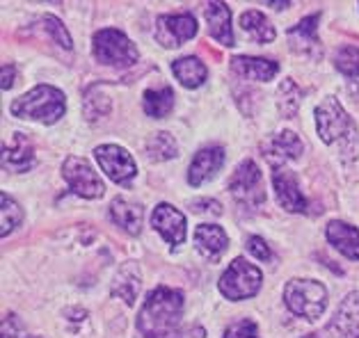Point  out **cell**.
Here are the masks:
<instances>
[{"label": "cell", "instance_id": "obj_1", "mask_svg": "<svg viewBox=\"0 0 359 338\" xmlns=\"http://www.w3.org/2000/svg\"><path fill=\"white\" fill-rule=\"evenodd\" d=\"M183 293L158 286L147 295L144 307L137 316V329L144 338H181Z\"/></svg>", "mask_w": 359, "mask_h": 338}, {"label": "cell", "instance_id": "obj_2", "mask_svg": "<svg viewBox=\"0 0 359 338\" xmlns=\"http://www.w3.org/2000/svg\"><path fill=\"white\" fill-rule=\"evenodd\" d=\"M316 128L323 142L327 146H337L341 160L346 162L357 160L359 131L353 117L344 110L337 97L323 99V103L316 108Z\"/></svg>", "mask_w": 359, "mask_h": 338}, {"label": "cell", "instance_id": "obj_3", "mask_svg": "<svg viewBox=\"0 0 359 338\" xmlns=\"http://www.w3.org/2000/svg\"><path fill=\"white\" fill-rule=\"evenodd\" d=\"M12 115L23 119H37L41 124H55L67 110V97L53 85H37L23 97L12 101Z\"/></svg>", "mask_w": 359, "mask_h": 338}, {"label": "cell", "instance_id": "obj_4", "mask_svg": "<svg viewBox=\"0 0 359 338\" xmlns=\"http://www.w3.org/2000/svg\"><path fill=\"white\" fill-rule=\"evenodd\" d=\"M284 302L291 314L316 323L327 307V290L316 279H291L284 286Z\"/></svg>", "mask_w": 359, "mask_h": 338}, {"label": "cell", "instance_id": "obj_5", "mask_svg": "<svg viewBox=\"0 0 359 338\" xmlns=\"http://www.w3.org/2000/svg\"><path fill=\"white\" fill-rule=\"evenodd\" d=\"M261 283H264V274L257 265H252L248 258H233L231 265L226 267L224 274L217 281V288L226 300H248L259 293Z\"/></svg>", "mask_w": 359, "mask_h": 338}, {"label": "cell", "instance_id": "obj_6", "mask_svg": "<svg viewBox=\"0 0 359 338\" xmlns=\"http://www.w3.org/2000/svg\"><path fill=\"white\" fill-rule=\"evenodd\" d=\"M94 57L108 66H130L137 59V48L121 30L103 28L94 34Z\"/></svg>", "mask_w": 359, "mask_h": 338}, {"label": "cell", "instance_id": "obj_7", "mask_svg": "<svg viewBox=\"0 0 359 338\" xmlns=\"http://www.w3.org/2000/svg\"><path fill=\"white\" fill-rule=\"evenodd\" d=\"M229 192L233 199L243 206L257 208L266 202V190H264V176H261L259 164L254 160H243L229 178Z\"/></svg>", "mask_w": 359, "mask_h": 338}, {"label": "cell", "instance_id": "obj_8", "mask_svg": "<svg viewBox=\"0 0 359 338\" xmlns=\"http://www.w3.org/2000/svg\"><path fill=\"white\" fill-rule=\"evenodd\" d=\"M62 176L69 190L83 199H99L106 192V185H103L101 176L96 174V169L85 158H78V155H69L65 160Z\"/></svg>", "mask_w": 359, "mask_h": 338}, {"label": "cell", "instance_id": "obj_9", "mask_svg": "<svg viewBox=\"0 0 359 338\" xmlns=\"http://www.w3.org/2000/svg\"><path fill=\"white\" fill-rule=\"evenodd\" d=\"M94 158L101 164V169L106 171L110 181H115L119 185H130V181L135 178L137 167L124 146L119 144H101L94 149Z\"/></svg>", "mask_w": 359, "mask_h": 338}, {"label": "cell", "instance_id": "obj_10", "mask_svg": "<svg viewBox=\"0 0 359 338\" xmlns=\"http://www.w3.org/2000/svg\"><path fill=\"white\" fill-rule=\"evenodd\" d=\"M197 34V19L192 14H163L156 21V39L165 48H177Z\"/></svg>", "mask_w": 359, "mask_h": 338}, {"label": "cell", "instance_id": "obj_11", "mask_svg": "<svg viewBox=\"0 0 359 338\" xmlns=\"http://www.w3.org/2000/svg\"><path fill=\"white\" fill-rule=\"evenodd\" d=\"M151 224L154 229L161 233L163 240H168L172 247L181 245L186 240V233H188V224L183 213L177 211L172 204H158L154 208V215H151Z\"/></svg>", "mask_w": 359, "mask_h": 338}, {"label": "cell", "instance_id": "obj_12", "mask_svg": "<svg viewBox=\"0 0 359 338\" xmlns=\"http://www.w3.org/2000/svg\"><path fill=\"white\" fill-rule=\"evenodd\" d=\"M224 162V146L220 144H208L201 146V149L195 153V158L190 162L188 169V183L190 185H201L204 181L213 178L217 171H220Z\"/></svg>", "mask_w": 359, "mask_h": 338}, {"label": "cell", "instance_id": "obj_13", "mask_svg": "<svg viewBox=\"0 0 359 338\" xmlns=\"http://www.w3.org/2000/svg\"><path fill=\"white\" fill-rule=\"evenodd\" d=\"M261 151H264V158L277 169L284 162L295 160L302 153V142L293 131H279L268 137L264 146H261Z\"/></svg>", "mask_w": 359, "mask_h": 338}, {"label": "cell", "instance_id": "obj_14", "mask_svg": "<svg viewBox=\"0 0 359 338\" xmlns=\"http://www.w3.org/2000/svg\"><path fill=\"white\" fill-rule=\"evenodd\" d=\"M273 185L277 192V202L282 204L288 213H306V199L300 190V183H297V176L291 169L279 167L273 171Z\"/></svg>", "mask_w": 359, "mask_h": 338}, {"label": "cell", "instance_id": "obj_15", "mask_svg": "<svg viewBox=\"0 0 359 338\" xmlns=\"http://www.w3.org/2000/svg\"><path fill=\"white\" fill-rule=\"evenodd\" d=\"M327 240L339 254L350 261H359V229L344 220H332L327 224Z\"/></svg>", "mask_w": 359, "mask_h": 338}, {"label": "cell", "instance_id": "obj_16", "mask_svg": "<svg viewBox=\"0 0 359 338\" xmlns=\"http://www.w3.org/2000/svg\"><path fill=\"white\" fill-rule=\"evenodd\" d=\"M226 245H229V238H226L224 229L217 227V224H199L195 229V247L208 261H220Z\"/></svg>", "mask_w": 359, "mask_h": 338}, {"label": "cell", "instance_id": "obj_17", "mask_svg": "<svg viewBox=\"0 0 359 338\" xmlns=\"http://www.w3.org/2000/svg\"><path fill=\"white\" fill-rule=\"evenodd\" d=\"M231 71L250 80H273L279 71V64L268 57H250V55H233Z\"/></svg>", "mask_w": 359, "mask_h": 338}, {"label": "cell", "instance_id": "obj_18", "mask_svg": "<svg viewBox=\"0 0 359 338\" xmlns=\"http://www.w3.org/2000/svg\"><path fill=\"white\" fill-rule=\"evenodd\" d=\"M332 329L339 338H359V293L346 295L332 320Z\"/></svg>", "mask_w": 359, "mask_h": 338}, {"label": "cell", "instance_id": "obj_19", "mask_svg": "<svg viewBox=\"0 0 359 338\" xmlns=\"http://www.w3.org/2000/svg\"><path fill=\"white\" fill-rule=\"evenodd\" d=\"M206 19H208V32L217 44L233 46V32H231V12L224 3H213L206 5Z\"/></svg>", "mask_w": 359, "mask_h": 338}, {"label": "cell", "instance_id": "obj_20", "mask_svg": "<svg viewBox=\"0 0 359 338\" xmlns=\"http://www.w3.org/2000/svg\"><path fill=\"white\" fill-rule=\"evenodd\" d=\"M34 164V149L28 137L14 135L10 144H3V167L10 171H28Z\"/></svg>", "mask_w": 359, "mask_h": 338}, {"label": "cell", "instance_id": "obj_21", "mask_svg": "<svg viewBox=\"0 0 359 338\" xmlns=\"http://www.w3.org/2000/svg\"><path fill=\"white\" fill-rule=\"evenodd\" d=\"M110 215L128 236H137L142 231V206L140 204L128 202L124 197H115L110 204Z\"/></svg>", "mask_w": 359, "mask_h": 338}, {"label": "cell", "instance_id": "obj_22", "mask_svg": "<svg viewBox=\"0 0 359 338\" xmlns=\"http://www.w3.org/2000/svg\"><path fill=\"white\" fill-rule=\"evenodd\" d=\"M318 21H320V14H309L288 30V41H291L293 50L311 53L313 48H318V34H316Z\"/></svg>", "mask_w": 359, "mask_h": 338}, {"label": "cell", "instance_id": "obj_23", "mask_svg": "<svg viewBox=\"0 0 359 338\" xmlns=\"http://www.w3.org/2000/svg\"><path fill=\"white\" fill-rule=\"evenodd\" d=\"M140 281H142V276H140V265L128 261L119 267L115 279H112V295L121 297L126 304H133L137 293H140Z\"/></svg>", "mask_w": 359, "mask_h": 338}, {"label": "cell", "instance_id": "obj_24", "mask_svg": "<svg viewBox=\"0 0 359 338\" xmlns=\"http://www.w3.org/2000/svg\"><path fill=\"white\" fill-rule=\"evenodd\" d=\"M172 71L174 76H177V80L183 85V87H190V90H195L199 87L201 83L206 80V64L201 62L199 57L195 55H183V57H177L172 62Z\"/></svg>", "mask_w": 359, "mask_h": 338}, {"label": "cell", "instance_id": "obj_25", "mask_svg": "<svg viewBox=\"0 0 359 338\" xmlns=\"http://www.w3.org/2000/svg\"><path fill=\"white\" fill-rule=\"evenodd\" d=\"M241 28H243V32L248 34L250 39L261 41V44H270V41L277 37L275 25L270 23L268 16L261 14L259 10L243 12V16H241Z\"/></svg>", "mask_w": 359, "mask_h": 338}, {"label": "cell", "instance_id": "obj_26", "mask_svg": "<svg viewBox=\"0 0 359 338\" xmlns=\"http://www.w3.org/2000/svg\"><path fill=\"white\" fill-rule=\"evenodd\" d=\"M174 106V90L172 87H158V90H147L142 97V108L149 117L163 119L172 112Z\"/></svg>", "mask_w": 359, "mask_h": 338}, {"label": "cell", "instance_id": "obj_27", "mask_svg": "<svg viewBox=\"0 0 359 338\" xmlns=\"http://www.w3.org/2000/svg\"><path fill=\"white\" fill-rule=\"evenodd\" d=\"M179 153V146H177V140L170 135V133H154L151 137L147 140V146H144V155L151 162H165L170 158H177Z\"/></svg>", "mask_w": 359, "mask_h": 338}, {"label": "cell", "instance_id": "obj_28", "mask_svg": "<svg viewBox=\"0 0 359 338\" xmlns=\"http://www.w3.org/2000/svg\"><path fill=\"white\" fill-rule=\"evenodd\" d=\"M0 218H3V224H0V236H10V233L19 227L23 222V208L19 206V202L12 195H0Z\"/></svg>", "mask_w": 359, "mask_h": 338}, {"label": "cell", "instance_id": "obj_29", "mask_svg": "<svg viewBox=\"0 0 359 338\" xmlns=\"http://www.w3.org/2000/svg\"><path fill=\"white\" fill-rule=\"evenodd\" d=\"M334 66L348 78V80L359 78V48L357 46H341L334 55Z\"/></svg>", "mask_w": 359, "mask_h": 338}, {"label": "cell", "instance_id": "obj_30", "mask_svg": "<svg viewBox=\"0 0 359 338\" xmlns=\"http://www.w3.org/2000/svg\"><path fill=\"white\" fill-rule=\"evenodd\" d=\"M300 90L295 87V83L293 80H284L282 83V87L277 90V106L279 110H282V115L284 117H293L295 115V110L297 106H300Z\"/></svg>", "mask_w": 359, "mask_h": 338}, {"label": "cell", "instance_id": "obj_31", "mask_svg": "<svg viewBox=\"0 0 359 338\" xmlns=\"http://www.w3.org/2000/svg\"><path fill=\"white\" fill-rule=\"evenodd\" d=\"M39 25H41V30H43V32L53 37L55 44H60V46L67 48V50H72L74 41H72V37H69V32H67V28L62 25V21L55 19L53 14H46V16H41Z\"/></svg>", "mask_w": 359, "mask_h": 338}, {"label": "cell", "instance_id": "obj_32", "mask_svg": "<svg viewBox=\"0 0 359 338\" xmlns=\"http://www.w3.org/2000/svg\"><path fill=\"white\" fill-rule=\"evenodd\" d=\"M222 338H259V327L252 320H238V323L226 327Z\"/></svg>", "mask_w": 359, "mask_h": 338}, {"label": "cell", "instance_id": "obj_33", "mask_svg": "<svg viewBox=\"0 0 359 338\" xmlns=\"http://www.w3.org/2000/svg\"><path fill=\"white\" fill-rule=\"evenodd\" d=\"M3 338H28L16 314H7V318H3Z\"/></svg>", "mask_w": 359, "mask_h": 338}, {"label": "cell", "instance_id": "obj_34", "mask_svg": "<svg viewBox=\"0 0 359 338\" xmlns=\"http://www.w3.org/2000/svg\"><path fill=\"white\" fill-rule=\"evenodd\" d=\"M248 251H250L252 256H257L259 261H270V258H273V254H270V247L266 245V240L259 238V236H250Z\"/></svg>", "mask_w": 359, "mask_h": 338}, {"label": "cell", "instance_id": "obj_35", "mask_svg": "<svg viewBox=\"0 0 359 338\" xmlns=\"http://www.w3.org/2000/svg\"><path fill=\"white\" fill-rule=\"evenodd\" d=\"M192 211H197V213H201V211H211V213H220L222 208H220V204L215 202V199H195L192 202Z\"/></svg>", "mask_w": 359, "mask_h": 338}, {"label": "cell", "instance_id": "obj_36", "mask_svg": "<svg viewBox=\"0 0 359 338\" xmlns=\"http://www.w3.org/2000/svg\"><path fill=\"white\" fill-rule=\"evenodd\" d=\"M12 83H14V66H12V64H7V66H3V78H0V87H3V90H10V87H12Z\"/></svg>", "mask_w": 359, "mask_h": 338}, {"label": "cell", "instance_id": "obj_37", "mask_svg": "<svg viewBox=\"0 0 359 338\" xmlns=\"http://www.w3.org/2000/svg\"><path fill=\"white\" fill-rule=\"evenodd\" d=\"M348 90L359 101V78H353V80H348Z\"/></svg>", "mask_w": 359, "mask_h": 338}, {"label": "cell", "instance_id": "obj_38", "mask_svg": "<svg viewBox=\"0 0 359 338\" xmlns=\"http://www.w3.org/2000/svg\"><path fill=\"white\" fill-rule=\"evenodd\" d=\"M304 338H320V336H316V334H306Z\"/></svg>", "mask_w": 359, "mask_h": 338}, {"label": "cell", "instance_id": "obj_39", "mask_svg": "<svg viewBox=\"0 0 359 338\" xmlns=\"http://www.w3.org/2000/svg\"><path fill=\"white\" fill-rule=\"evenodd\" d=\"M28 338H41V336H28Z\"/></svg>", "mask_w": 359, "mask_h": 338}]
</instances>
